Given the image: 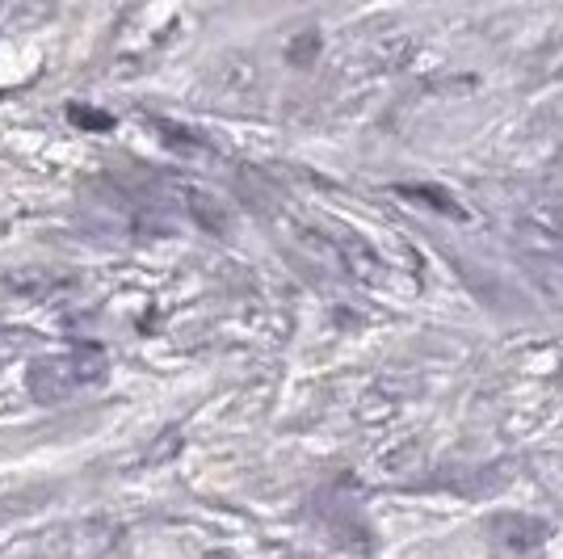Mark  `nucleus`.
<instances>
[{"mask_svg":"<svg viewBox=\"0 0 563 559\" xmlns=\"http://www.w3.org/2000/svg\"><path fill=\"white\" fill-rule=\"evenodd\" d=\"M106 371V358L97 350H80V353H55V358H43L34 371H30V387L43 399H59L80 392L85 383L101 379Z\"/></svg>","mask_w":563,"mask_h":559,"instance_id":"obj_1","label":"nucleus"},{"mask_svg":"<svg viewBox=\"0 0 563 559\" xmlns=\"http://www.w3.org/2000/svg\"><path fill=\"white\" fill-rule=\"evenodd\" d=\"M25 337L22 332H9V337H0V362H9L13 353H18V346H22Z\"/></svg>","mask_w":563,"mask_h":559,"instance_id":"obj_2","label":"nucleus"}]
</instances>
